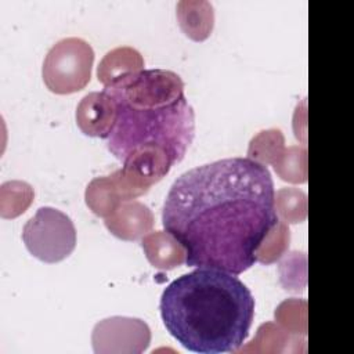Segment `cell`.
I'll list each match as a JSON object with an SVG mask.
<instances>
[{"label": "cell", "instance_id": "1", "mask_svg": "<svg viewBox=\"0 0 354 354\" xmlns=\"http://www.w3.org/2000/svg\"><path fill=\"white\" fill-rule=\"evenodd\" d=\"M267 166L227 158L183 173L162 209L163 228L185 249L189 267L234 275L250 268L256 250L278 223Z\"/></svg>", "mask_w": 354, "mask_h": 354}, {"label": "cell", "instance_id": "2", "mask_svg": "<svg viewBox=\"0 0 354 354\" xmlns=\"http://www.w3.org/2000/svg\"><path fill=\"white\" fill-rule=\"evenodd\" d=\"M159 310L165 328L184 348L235 353L249 335L254 297L234 274L199 267L165 288Z\"/></svg>", "mask_w": 354, "mask_h": 354}, {"label": "cell", "instance_id": "3", "mask_svg": "<svg viewBox=\"0 0 354 354\" xmlns=\"http://www.w3.org/2000/svg\"><path fill=\"white\" fill-rule=\"evenodd\" d=\"M116 106L106 147L116 159L141 151L167 153L181 162L195 136V113L181 77L167 69H142L104 87Z\"/></svg>", "mask_w": 354, "mask_h": 354}, {"label": "cell", "instance_id": "4", "mask_svg": "<svg viewBox=\"0 0 354 354\" xmlns=\"http://www.w3.org/2000/svg\"><path fill=\"white\" fill-rule=\"evenodd\" d=\"M94 62L93 47L80 37H64L47 53L41 76L55 94H72L87 86Z\"/></svg>", "mask_w": 354, "mask_h": 354}, {"label": "cell", "instance_id": "5", "mask_svg": "<svg viewBox=\"0 0 354 354\" xmlns=\"http://www.w3.org/2000/svg\"><path fill=\"white\" fill-rule=\"evenodd\" d=\"M22 241L32 256L44 263L66 259L76 246V228L69 216L58 209H37L22 228Z\"/></svg>", "mask_w": 354, "mask_h": 354}, {"label": "cell", "instance_id": "6", "mask_svg": "<svg viewBox=\"0 0 354 354\" xmlns=\"http://www.w3.org/2000/svg\"><path fill=\"white\" fill-rule=\"evenodd\" d=\"M91 343L95 354H140L151 343V329L140 318L115 315L94 325Z\"/></svg>", "mask_w": 354, "mask_h": 354}, {"label": "cell", "instance_id": "7", "mask_svg": "<svg viewBox=\"0 0 354 354\" xmlns=\"http://www.w3.org/2000/svg\"><path fill=\"white\" fill-rule=\"evenodd\" d=\"M142 194L129 181L122 169L115 170L109 176L93 178L86 188V205L100 217H108L122 203L133 201Z\"/></svg>", "mask_w": 354, "mask_h": 354}, {"label": "cell", "instance_id": "8", "mask_svg": "<svg viewBox=\"0 0 354 354\" xmlns=\"http://www.w3.org/2000/svg\"><path fill=\"white\" fill-rule=\"evenodd\" d=\"M76 123L90 137L108 138L116 120V106L109 94L93 91L86 94L76 106Z\"/></svg>", "mask_w": 354, "mask_h": 354}, {"label": "cell", "instance_id": "9", "mask_svg": "<svg viewBox=\"0 0 354 354\" xmlns=\"http://www.w3.org/2000/svg\"><path fill=\"white\" fill-rule=\"evenodd\" d=\"M153 224L155 218L151 209L138 201L124 202L105 217L108 231L123 241L144 238L152 230Z\"/></svg>", "mask_w": 354, "mask_h": 354}, {"label": "cell", "instance_id": "10", "mask_svg": "<svg viewBox=\"0 0 354 354\" xmlns=\"http://www.w3.org/2000/svg\"><path fill=\"white\" fill-rule=\"evenodd\" d=\"M141 248L152 267L173 270L185 263L184 246L167 231H155L141 239Z\"/></svg>", "mask_w": 354, "mask_h": 354}, {"label": "cell", "instance_id": "11", "mask_svg": "<svg viewBox=\"0 0 354 354\" xmlns=\"http://www.w3.org/2000/svg\"><path fill=\"white\" fill-rule=\"evenodd\" d=\"M176 15L181 30L194 41L206 40L214 26V10L206 0H181Z\"/></svg>", "mask_w": 354, "mask_h": 354}, {"label": "cell", "instance_id": "12", "mask_svg": "<svg viewBox=\"0 0 354 354\" xmlns=\"http://www.w3.org/2000/svg\"><path fill=\"white\" fill-rule=\"evenodd\" d=\"M144 69L142 55L133 47H116L108 51L97 66L98 82L104 87L120 80L122 77Z\"/></svg>", "mask_w": 354, "mask_h": 354}, {"label": "cell", "instance_id": "13", "mask_svg": "<svg viewBox=\"0 0 354 354\" xmlns=\"http://www.w3.org/2000/svg\"><path fill=\"white\" fill-rule=\"evenodd\" d=\"M35 191L30 184L21 180L6 181L0 185V216L15 218L30 206Z\"/></svg>", "mask_w": 354, "mask_h": 354}, {"label": "cell", "instance_id": "14", "mask_svg": "<svg viewBox=\"0 0 354 354\" xmlns=\"http://www.w3.org/2000/svg\"><path fill=\"white\" fill-rule=\"evenodd\" d=\"M285 149V138L279 129L261 130L256 134L248 148V158L264 166L274 165Z\"/></svg>", "mask_w": 354, "mask_h": 354}, {"label": "cell", "instance_id": "15", "mask_svg": "<svg viewBox=\"0 0 354 354\" xmlns=\"http://www.w3.org/2000/svg\"><path fill=\"white\" fill-rule=\"evenodd\" d=\"M277 216L283 223H301L307 217V195L299 188H281L274 195Z\"/></svg>", "mask_w": 354, "mask_h": 354}, {"label": "cell", "instance_id": "16", "mask_svg": "<svg viewBox=\"0 0 354 354\" xmlns=\"http://www.w3.org/2000/svg\"><path fill=\"white\" fill-rule=\"evenodd\" d=\"M277 174L288 183L307 181V149L304 147L292 145L283 149L282 155L272 165Z\"/></svg>", "mask_w": 354, "mask_h": 354}, {"label": "cell", "instance_id": "17", "mask_svg": "<svg viewBox=\"0 0 354 354\" xmlns=\"http://www.w3.org/2000/svg\"><path fill=\"white\" fill-rule=\"evenodd\" d=\"M290 232L286 223L278 220L256 250V260L263 264L275 263L288 250Z\"/></svg>", "mask_w": 354, "mask_h": 354}, {"label": "cell", "instance_id": "18", "mask_svg": "<svg viewBox=\"0 0 354 354\" xmlns=\"http://www.w3.org/2000/svg\"><path fill=\"white\" fill-rule=\"evenodd\" d=\"M275 319L289 333H307V301L300 299H289L275 310Z\"/></svg>", "mask_w": 354, "mask_h": 354}]
</instances>
